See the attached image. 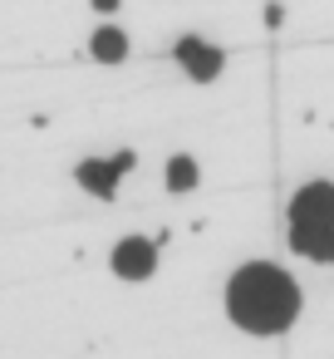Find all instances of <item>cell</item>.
I'll return each mask as SVG.
<instances>
[{"mask_svg":"<svg viewBox=\"0 0 334 359\" xmlns=\"http://www.w3.org/2000/svg\"><path fill=\"white\" fill-rule=\"evenodd\" d=\"M226 310H231V320H236L241 330H251V334H280V330H290L295 315H300V290H295V280H290L280 266L251 261V266H241V271L231 276Z\"/></svg>","mask_w":334,"mask_h":359,"instance_id":"cell-1","label":"cell"},{"mask_svg":"<svg viewBox=\"0 0 334 359\" xmlns=\"http://www.w3.org/2000/svg\"><path fill=\"white\" fill-rule=\"evenodd\" d=\"M290 246L309 261L334 256V182H305L290 202Z\"/></svg>","mask_w":334,"mask_h":359,"instance_id":"cell-2","label":"cell"},{"mask_svg":"<svg viewBox=\"0 0 334 359\" xmlns=\"http://www.w3.org/2000/svg\"><path fill=\"white\" fill-rule=\"evenodd\" d=\"M118 177H123L118 158H113V163H104V158H89V163H79V182H84L94 197H113V192H118Z\"/></svg>","mask_w":334,"mask_h":359,"instance_id":"cell-5","label":"cell"},{"mask_svg":"<svg viewBox=\"0 0 334 359\" xmlns=\"http://www.w3.org/2000/svg\"><path fill=\"white\" fill-rule=\"evenodd\" d=\"M167 187H172V192H192V187H197V163H192L187 153H177V158L167 163Z\"/></svg>","mask_w":334,"mask_h":359,"instance_id":"cell-7","label":"cell"},{"mask_svg":"<svg viewBox=\"0 0 334 359\" xmlns=\"http://www.w3.org/2000/svg\"><path fill=\"white\" fill-rule=\"evenodd\" d=\"M153 266H158V246H153V241L128 236V241H118V246H113V271H118L123 280H148V276H153Z\"/></svg>","mask_w":334,"mask_h":359,"instance_id":"cell-3","label":"cell"},{"mask_svg":"<svg viewBox=\"0 0 334 359\" xmlns=\"http://www.w3.org/2000/svg\"><path fill=\"white\" fill-rule=\"evenodd\" d=\"M94 60H104V65H118L123 55H128V35L123 30H113V25H104V30H94Z\"/></svg>","mask_w":334,"mask_h":359,"instance_id":"cell-6","label":"cell"},{"mask_svg":"<svg viewBox=\"0 0 334 359\" xmlns=\"http://www.w3.org/2000/svg\"><path fill=\"white\" fill-rule=\"evenodd\" d=\"M94 11H118V0H94Z\"/></svg>","mask_w":334,"mask_h":359,"instance_id":"cell-8","label":"cell"},{"mask_svg":"<svg viewBox=\"0 0 334 359\" xmlns=\"http://www.w3.org/2000/svg\"><path fill=\"white\" fill-rule=\"evenodd\" d=\"M329 261H334V256H329Z\"/></svg>","mask_w":334,"mask_h":359,"instance_id":"cell-9","label":"cell"},{"mask_svg":"<svg viewBox=\"0 0 334 359\" xmlns=\"http://www.w3.org/2000/svg\"><path fill=\"white\" fill-rule=\"evenodd\" d=\"M177 65H182L197 84H207V79H216V74H221L226 55H221V50H211V45H202L197 35H187V40H177Z\"/></svg>","mask_w":334,"mask_h":359,"instance_id":"cell-4","label":"cell"}]
</instances>
